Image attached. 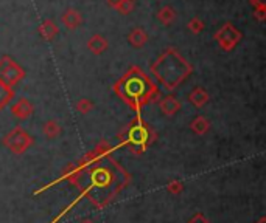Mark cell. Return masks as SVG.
Masks as SVG:
<instances>
[{"mask_svg": "<svg viewBox=\"0 0 266 223\" xmlns=\"http://www.w3.org/2000/svg\"><path fill=\"white\" fill-rule=\"evenodd\" d=\"M31 143H33V140L30 138V135L25 134L23 130H20V129L12 130L11 134H8L3 138V144L14 153H23L31 146Z\"/></svg>", "mask_w": 266, "mask_h": 223, "instance_id": "obj_1", "label": "cell"}, {"mask_svg": "<svg viewBox=\"0 0 266 223\" xmlns=\"http://www.w3.org/2000/svg\"><path fill=\"white\" fill-rule=\"evenodd\" d=\"M12 112H14V115H17L20 118H25L27 115L31 113V107L25 101H20L19 104H16V106L12 107Z\"/></svg>", "mask_w": 266, "mask_h": 223, "instance_id": "obj_2", "label": "cell"}, {"mask_svg": "<svg viewBox=\"0 0 266 223\" xmlns=\"http://www.w3.org/2000/svg\"><path fill=\"white\" fill-rule=\"evenodd\" d=\"M44 134L47 135V138H56L59 135V127L56 123L50 121L44 126Z\"/></svg>", "mask_w": 266, "mask_h": 223, "instance_id": "obj_3", "label": "cell"}, {"mask_svg": "<svg viewBox=\"0 0 266 223\" xmlns=\"http://www.w3.org/2000/svg\"><path fill=\"white\" fill-rule=\"evenodd\" d=\"M177 102L173 99V98H168L167 101H163V104H162V110L165 112V113H174L176 110H177Z\"/></svg>", "mask_w": 266, "mask_h": 223, "instance_id": "obj_4", "label": "cell"}, {"mask_svg": "<svg viewBox=\"0 0 266 223\" xmlns=\"http://www.w3.org/2000/svg\"><path fill=\"white\" fill-rule=\"evenodd\" d=\"M182 189H184V185H182V181H179V180H174V181H171V183H168V185H167V191L171 192V194H179Z\"/></svg>", "mask_w": 266, "mask_h": 223, "instance_id": "obj_5", "label": "cell"}, {"mask_svg": "<svg viewBox=\"0 0 266 223\" xmlns=\"http://www.w3.org/2000/svg\"><path fill=\"white\" fill-rule=\"evenodd\" d=\"M188 223H210V222L202 213H196L192 219L188 220Z\"/></svg>", "mask_w": 266, "mask_h": 223, "instance_id": "obj_6", "label": "cell"}, {"mask_svg": "<svg viewBox=\"0 0 266 223\" xmlns=\"http://www.w3.org/2000/svg\"><path fill=\"white\" fill-rule=\"evenodd\" d=\"M195 124H198V127H195V130H196L198 134H202V132H204V130L207 129V123L202 121V120H198Z\"/></svg>", "mask_w": 266, "mask_h": 223, "instance_id": "obj_7", "label": "cell"}, {"mask_svg": "<svg viewBox=\"0 0 266 223\" xmlns=\"http://www.w3.org/2000/svg\"><path fill=\"white\" fill-rule=\"evenodd\" d=\"M80 223H95L94 220H91V219H84V220H81Z\"/></svg>", "mask_w": 266, "mask_h": 223, "instance_id": "obj_8", "label": "cell"}, {"mask_svg": "<svg viewBox=\"0 0 266 223\" xmlns=\"http://www.w3.org/2000/svg\"><path fill=\"white\" fill-rule=\"evenodd\" d=\"M265 222H266V217H262V219H260V220H259L257 223H265Z\"/></svg>", "mask_w": 266, "mask_h": 223, "instance_id": "obj_9", "label": "cell"}]
</instances>
